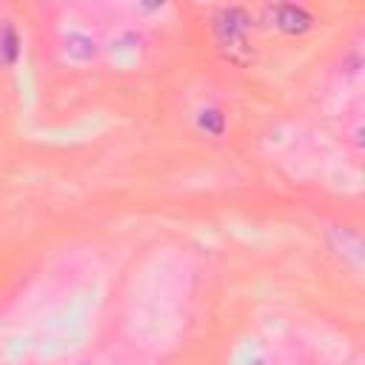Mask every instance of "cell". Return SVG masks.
<instances>
[{
	"instance_id": "cell-1",
	"label": "cell",
	"mask_w": 365,
	"mask_h": 365,
	"mask_svg": "<svg viewBox=\"0 0 365 365\" xmlns=\"http://www.w3.org/2000/svg\"><path fill=\"white\" fill-rule=\"evenodd\" d=\"M277 23L285 31H302L308 26V14L302 9H297V6H279L277 9Z\"/></svg>"
}]
</instances>
